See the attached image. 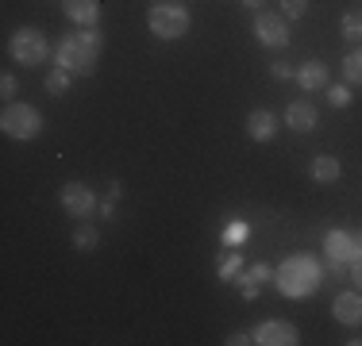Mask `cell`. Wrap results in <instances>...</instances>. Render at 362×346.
Returning <instances> with one entry per match:
<instances>
[{
    "instance_id": "1",
    "label": "cell",
    "mask_w": 362,
    "mask_h": 346,
    "mask_svg": "<svg viewBox=\"0 0 362 346\" xmlns=\"http://www.w3.org/2000/svg\"><path fill=\"white\" fill-rule=\"evenodd\" d=\"M105 54V35L97 28H77L54 42V66H62L74 77H89Z\"/></svg>"
},
{
    "instance_id": "2",
    "label": "cell",
    "mask_w": 362,
    "mask_h": 346,
    "mask_svg": "<svg viewBox=\"0 0 362 346\" xmlns=\"http://www.w3.org/2000/svg\"><path fill=\"white\" fill-rule=\"evenodd\" d=\"M0 131L16 143H31L42 131V112L28 100H8L4 112H0Z\"/></svg>"
},
{
    "instance_id": "3",
    "label": "cell",
    "mask_w": 362,
    "mask_h": 346,
    "mask_svg": "<svg viewBox=\"0 0 362 346\" xmlns=\"http://www.w3.org/2000/svg\"><path fill=\"white\" fill-rule=\"evenodd\" d=\"M146 28H151L154 39L174 42V39H181V35L193 28V16H189L185 4H170V0H158V4L146 12Z\"/></svg>"
},
{
    "instance_id": "4",
    "label": "cell",
    "mask_w": 362,
    "mask_h": 346,
    "mask_svg": "<svg viewBox=\"0 0 362 346\" xmlns=\"http://www.w3.org/2000/svg\"><path fill=\"white\" fill-rule=\"evenodd\" d=\"M274 281H278V289L286 292V297H308V292L320 285V270H316V262L308 254H293L289 262L274 273Z\"/></svg>"
},
{
    "instance_id": "5",
    "label": "cell",
    "mask_w": 362,
    "mask_h": 346,
    "mask_svg": "<svg viewBox=\"0 0 362 346\" xmlns=\"http://www.w3.org/2000/svg\"><path fill=\"white\" fill-rule=\"evenodd\" d=\"M8 54H12L16 66L35 69L50 58V39L39 28H20V31H12V39H8Z\"/></svg>"
},
{
    "instance_id": "6",
    "label": "cell",
    "mask_w": 362,
    "mask_h": 346,
    "mask_svg": "<svg viewBox=\"0 0 362 346\" xmlns=\"http://www.w3.org/2000/svg\"><path fill=\"white\" fill-rule=\"evenodd\" d=\"M255 39L262 42V47H274V50H281V47H289V20L281 12H255Z\"/></svg>"
},
{
    "instance_id": "7",
    "label": "cell",
    "mask_w": 362,
    "mask_h": 346,
    "mask_svg": "<svg viewBox=\"0 0 362 346\" xmlns=\"http://www.w3.org/2000/svg\"><path fill=\"white\" fill-rule=\"evenodd\" d=\"M58 204H62L74 220H89L93 208H100V201L93 196V189L85 185V181H66L62 193H58Z\"/></svg>"
},
{
    "instance_id": "8",
    "label": "cell",
    "mask_w": 362,
    "mask_h": 346,
    "mask_svg": "<svg viewBox=\"0 0 362 346\" xmlns=\"http://www.w3.org/2000/svg\"><path fill=\"white\" fill-rule=\"evenodd\" d=\"M251 339L258 346H297L300 342V331L289 323V319H262V323L255 327Z\"/></svg>"
},
{
    "instance_id": "9",
    "label": "cell",
    "mask_w": 362,
    "mask_h": 346,
    "mask_svg": "<svg viewBox=\"0 0 362 346\" xmlns=\"http://www.w3.org/2000/svg\"><path fill=\"white\" fill-rule=\"evenodd\" d=\"M324 250L332 258V270H343V266L355 262V231H327L324 235Z\"/></svg>"
},
{
    "instance_id": "10",
    "label": "cell",
    "mask_w": 362,
    "mask_h": 346,
    "mask_svg": "<svg viewBox=\"0 0 362 346\" xmlns=\"http://www.w3.org/2000/svg\"><path fill=\"white\" fill-rule=\"evenodd\" d=\"M332 316H335V323H343V327H358L362 323V292H339V297L332 300Z\"/></svg>"
},
{
    "instance_id": "11",
    "label": "cell",
    "mask_w": 362,
    "mask_h": 346,
    "mask_svg": "<svg viewBox=\"0 0 362 346\" xmlns=\"http://www.w3.org/2000/svg\"><path fill=\"white\" fill-rule=\"evenodd\" d=\"M62 12L74 28H97L100 23V0H62Z\"/></svg>"
},
{
    "instance_id": "12",
    "label": "cell",
    "mask_w": 362,
    "mask_h": 346,
    "mask_svg": "<svg viewBox=\"0 0 362 346\" xmlns=\"http://www.w3.org/2000/svg\"><path fill=\"white\" fill-rule=\"evenodd\" d=\"M286 124H289L297 135H308L316 124H320V112H316L313 100H293L289 108H286Z\"/></svg>"
},
{
    "instance_id": "13",
    "label": "cell",
    "mask_w": 362,
    "mask_h": 346,
    "mask_svg": "<svg viewBox=\"0 0 362 346\" xmlns=\"http://www.w3.org/2000/svg\"><path fill=\"white\" fill-rule=\"evenodd\" d=\"M293 81H297L305 93H324L327 85H332V77H327V66L313 58V62H300L297 66V77H293Z\"/></svg>"
},
{
    "instance_id": "14",
    "label": "cell",
    "mask_w": 362,
    "mask_h": 346,
    "mask_svg": "<svg viewBox=\"0 0 362 346\" xmlns=\"http://www.w3.org/2000/svg\"><path fill=\"white\" fill-rule=\"evenodd\" d=\"M274 135H278V116H274L270 108H255L251 116H247V138H255V143H270Z\"/></svg>"
},
{
    "instance_id": "15",
    "label": "cell",
    "mask_w": 362,
    "mask_h": 346,
    "mask_svg": "<svg viewBox=\"0 0 362 346\" xmlns=\"http://www.w3.org/2000/svg\"><path fill=\"white\" fill-rule=\"evenodd\" d=\"M308 173H313L316 185H335V181L343 177V166H339V158H335V154H316L313 166H308Z\"/></svg>"
},
{
    "instance_id": "16",
    "label": "cell",
    "mask_w": 362,
    "mask_h": 346,
    "mask_svg": "<svg viewBox=\"0 0 362 346\" xmlns=\"http://www.w3.org/2000/svg\"><path fill=\"white\" fill-rule=\"evenodd\" d=\"M74 246L77 250H97L100 246V231L97 227H93V223H77V227H74Z\"/></svg>"
},
{
    "instance_id": "17",
    "label": "cell",
    "mask_w": 362,
    "mask_h": 346,
    "mask_svg": "<svg viewBox=\"0 0 362 346\" xmlns=\"http://www.w3.org/2000/svg\"><path fill=\"white\" fill-rule=\"evenodd\" d=\"M339 31H343V39H347V42H355V47H362V12H343Z\"/></svg>"
},
{
    "instance_id": "18",
    "label": "cell",
    "mask_w": 362,
    "mask_h": 346,
    "mask_svg": "<svg viewBox=\"0 0 362 346\" xmlns=\"http://www.w3.org/2000/svg\"><path fill=\"white\" fill-rule=\"evenodd\" d=\"M70 81H74V73H66L62 66H54L47 73V93L50 97H66V93H70Z\"/></svg>"
},
{
    "instance_id": "19",
    "label": "cell",
    "mask_w": 362,
    "mask_h": 346,
    "mask_svg": "<svg viewBox=\"0 0 362 346\" xmlns=\"http://www.w3.org/2000/svg\"><path fill=\"white\" fill-rule=\"evenodd\" d=\"M343 81L347 85H362V47H355L343 58Z\"/></svg>"
},
{
    "instance_id": "20",
    "label": "cell",
    "mask_w": 362,
    "mask_h": 346,
    "mask_svg": "<svg viewBox=\"0 0 362 346\" xmlns=\"http://www.w3.org/2000/svg\"><path fill=\"white\" fill-rule=\"evenodd\" d=\"M327 100H332V108H347L351 104V85H327Z\"/></svg>"
},
{
    "instance_id": "21",
    "label": "cell",
    "mask_w": 362,
    "mask_h": 346,
    "mask_svg": "<svg viewBox=\"0 0 362 346\" xmlns=\"http://www.w3.org/2000/svg\"><path fill=\"white\" fill-rule=\"evenodd\" d=\"M308 12V0H281V16L286 20H300Z\"/></svg>"
},
{
    "instance_id": "22",
    "label": "cell",
    "mask_w": 362,
    "mask_h": 346,
    "mask_svg": "<svg viewBox=\"0 0 362 346\" xmlns=\"http://www.w3.org/2000/svg\"><path fill=\"white\" fill-rule=\"evenodd\" d=\"M16 93H20V81H16V73L8 69V73L0 77V97H4V100H16Z\"/></svg>"
},
{
    "instance_id": "23",
    "label": "cell",
    "mask_w": 362,
    "mask_h": 346,
    "mask_svg": "<svg viewBox=\"0 0 362 346\" xmlns=\"http://www.w3.org/2000/svg\"><path fill=\"white\" fill-rule=\"evenodd\" d=\"M270 73L278 77V81H293V77H297V66H289V62H274V66H270Z\"/></svg>"
},
{
    "instance_id": "24",
    "label": "cell",
    "mask_w": 362,
    "mask_h": 346,
    "mask_svg": "<svg viewBox=\"0 0 362 346\" xmlns=\"http://www.w3.org/2000/svg\"><path fill=\"white\" fill-rule=\"evenodd\" d=\"M239 270V254H228V258H223V266H220V277H223V281H231V273H235Z\"/></svg>"
},
{
    "instance_id": "25",
    "label": "cell",
    "mask_w": 362,
    "mask_h": 346,
    "mask_svg": "<svg viewBox=\"0 0 362 346\" xmlns=\"http://www.w3.org/2000/svg\"><path fill=\"white\" fill-rule=\"evenodd\" d=\"M347 273H351V281H355V289L362 292V258H355V262L347 266Z\"/></svg>"
},
{
    "instance_id": "26",
    "label": "cell",
    "mask_w": 362,
    "mask_h": 346,
    "mask_svg": "<svg viewBox=\"0 0 362 346\" xmlns=\"http://www.w3.org/2000/svg\"><path fill=\"white\" fill-rule=\"evenodd\" d=\"M228 342H231V346H247V342H255V339H251V335H243V331H239V335H231Z\"/></svg>"
},
{
    "instance_id": "27",
    "label": "cell",
    "mask_w": 362,
    "mask_h": 346,
    "mask_svg": "<svg viewBox=\"0 0 362 346\" xmlns=\"http://www.w3.org/2000/svg\"><path fill=\"white\" fill-rule=\"evenodd\" d=\"M239 4H243V8H251V12H262V8H266V0H239Z\"/></svg>"
},
{
    "instance_id": "28",
    "label": "cell",
    "mask_w": 362,
    "mask_h": 346,
    "mask_svg": "<svg viewBox=\"0 0 362 346\" xmlns=\"http://www.w3.org/2000/svg\"><path fill=\"white\" fill-rule=\"evenodd\" d=\"M355 258H362V231H355Z\"/></svg>"
}]
</instances>
